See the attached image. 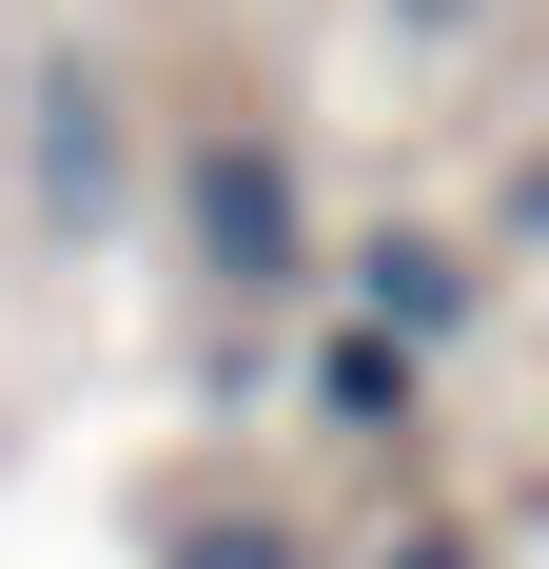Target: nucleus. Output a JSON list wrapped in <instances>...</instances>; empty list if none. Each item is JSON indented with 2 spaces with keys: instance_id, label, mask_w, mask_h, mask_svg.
Segmentation results:
<instances>
[{
  "instance_id": "7ed1b4c3",
  "label": "nucleus",
  "mask_w": 549,
  "mask_h": 569,
  "mask_svg": "<svg viewBox=\"0 0 549 569\" xmlns=\"http://www.w3.org/2000/svg\"><path fill=\"white\" fill-rule=\"evenodd\" d=\"M40 197H59V217H99V197H118V118H99V79H59V118H40Z\"/></svg>"
},
{
  "instance_id": "423d86ee",
  "label": "nucleus",
  "mask_w": 549,
  "mask_h": 569,
  "mask_svg": "<svg viewBox=\"0 0 549 569\" xmlns=\"http://www.w3.org/2000/svg\"><path fill=\"white\" fill-rule=\"evenodd\" d=\"M373 569H471V550H451V530H412V550H373Z\"/></svg>"
},
{
  "instance_id": "f257e3e1",
  "label": "nucleus",
  "mask_w": 549,
  "mask_h": 569,
  "mask_svg": "<svg viewBox=\"0 0 549 569\" xmlns=\"http://www.w3.org/2000/svg\"><path fill=\"white\" fill-rule=\"evenodd\" d=\"M197 256H217V276H295V177L256 158V138H217V158H197Z\"/></svg>"
},
{
  "instance_id": "f03ea898",
  "label": "nucleus",
  "mask_w": 549,
  "mask_h": 569,
  "mask_svg": "<svg viewBox=\"0 0 549 569\" xmlns=\"http://www.w3.org/2000/svg\"><path fill=\"white\" fill-rule=\"evenodd\" d=\"M353 315H373L392 353L471 335V256H451V236H373V256H353Z\"/></svg>"
},
{
  "instance_id": "20e7f679",
  "label": "nucleus",
  "mask_w": 549,
  "mask_h": 569,
  "mask_svg": "<svg viewBox=\"0 0 549 569\" xmlns=\"http://www.w3.org/2000/svg\"><path fill=\"white\" fill-rule=\"evenodd\" d=\"M315 393H333V432H412V353H392V335H333Z\"/></svg>"
},
{
  "instance_id": "39448f33",
  "label": "nucleus",
  "mask_w": 549,
  "mask_h": 569,
  "mask_svg": "<svg viewBox=\"0 0 549 569\" xmlns=\"http://www.w3.org/2000/svg\"><path fill=\"white\" fill-rule=\"evenodd\" d=\"M177 569H295V550H274V530H197Z\"/></svg>"
}]
</instances>
